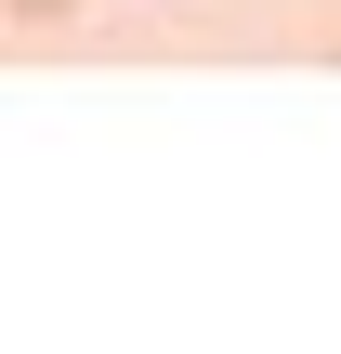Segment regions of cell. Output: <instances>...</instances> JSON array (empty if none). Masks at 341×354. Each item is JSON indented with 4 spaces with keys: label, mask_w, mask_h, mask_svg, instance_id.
Masks as SVG:
<instances>
[{
    "label": "cell",
    "mask_w": 341,
    "mask_h": 354,
    "mask_svg": "<svg viewBox=\"0 0 341 354\" xmlns=\"http://www.w3.org/2000/svg\"><path fill=\"white\" fill-rule=\"evenodd\" d=\"M0 13H26V26H66V13H79V0H0Z\"/></svg>",
    "instance_id": "1"
}]
</instances>
